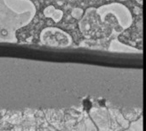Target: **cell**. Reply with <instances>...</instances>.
Masks as SVG:
<instances>
[{"label": "cell", "instance_id": "6da1fadb", "mask_svg": "<svg viewBox=\"0 0 146 131\" xmlns=\"http://www.w3.org/2000/svg\"><path fill=\"white\" fill-rule=\"evenodd\" d=\"M97 12L99 15L102 21L104 23L108 16L113 15L117 20L119 26L122 30L127 29L133 23V16L130 10L125 5L120 3H112L103 5L97 9Z\"/></svg>", "mask_w": 146, "mask_h": 131}, {"label": "cell", "instance_id": "7a4b0ae2", "mask_svg": "<svg viewBox=\"0 0 146 131\" xmlns=\"http://www.w3.org/2000/svg\"><path fill=\"white\" fill-rule=\"evenodd\" d=\"M110 107L93 106L89 111V116L96 124L98 131H117L119 124L110 112Z\"/></svg>", "mask_w": 146, "mask_h": 131}, {"label": "cell", "instance_id": "3957f363", "mask_svg": "<svg viewBox=\"0 0 146 131\" xmlns=\"http://www.w3.org/2000/svg\"><path fill=\"white\" fill-rule=\"evenodd\" d=\"M100 23H104L102 21L99 15L97 12V9L89 8L86 9L85 15L80 21V29L81 33L86 38H92L98 33L100 29Z\"/></svg>", "mask_w": 146, "mask_h": 131}, {"label": "cell", "instance_id": "277c9868", "mask_svg": "<svg viewBox=\"0 0 146 131\" xmlns=\"http://www.w3.org/2000/svg\"><path fill=\"white\" fill-rule=\"evenodd\" d=\"M48 30V45L65 47L72 44V38L67 33L57 28H50Z\"/></svg>", "mask_w": 146, "mask_h": 131}, {"label": "cell", "instance_id": "5b68a950", "mask_svg": "<svg viewBox=\"0 0 146 131\" xmlns=\"http://www.w3.org/2000/svg\"><path fill=\"white\" fill-rule=\"evenodd\" d=\"M44 116L46 118V120L53 125L56 129L62 130V119L63 118V113L62 111H56V110H48L46 112H44Z\"/></svg>", "mask_w": 146, "mask_h": 131}, {"label": "cell", "instance_id": "8992f818", "mask_svg": "<svg viewBox=\"0 0 146 131\" xmlns=\"http://www.w3.org/2000/svg\"><path fill=\"white\" fill-rule=\"evenodd\" d=\"M110 50L113 51H123V52H139L138 49H135L127 45L119 42L117 39H114L110 46Z\"/></svg>", "mask_w": 146, "mask_h": 131}, {"label": "cell", "instance_id": "52a82bcc", "mask_svg": "<svg viewBox=\"0 0 146 131\" xmlns=\"http://www.w3.org/2000/svg\"><path fill=\"white\" fill-rule=\"evenodd\" d=\"M75 131H98V129L91 118L86 116L77 124Z\"/></svg>", "mask_w": 146, "mask_h": 131}, {"label": "cell", "instance_id": "ba28073f", "mask_svg": "<svg viewBox=\"0 0 146 131\" xmlns=\"http://www.w3.org/2000/svg\"><path fill=\"white\" fill-rule=\"evenodd\" d=\"M0 131H11V130H0Z\"/></svg>", "mask_w": 146, "mask_h": 131}, {"label": "cell", "instance_id": "9c48e42d", "mask_svg": "<svg viewBox=\"0 0 146 131\" xmlns=\"http://www.w3.org/2000/svg\"><path fill=\"white\" fill-rule=\"evenodd\" d=\"M61 131H68V130H62Z\"/></svg>", "mask_w": 146, "mask_h": 131}, {"label": "cell", "instance_id": "30bf717a", "mask_svg": "<svg viewBox=\"0 0 146 131\" xmlns=\"http://www.w3.org/2000/svg\"><path fill=\"white\" fill-rule=\"evenodd\" d=\"M2 118V116H1V112H0V118ZM0 121H1V120H0Z\"/></svg>", "mask_w": 146, "mask_h": 131}]
</instances>
